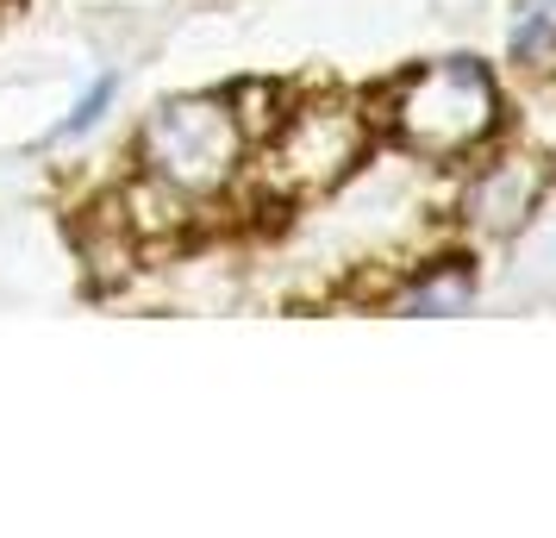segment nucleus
<instances>
[{
  "instance_id": "obj_1",
  "label": "nucleus",
  "mask_w": 556,
  "mask_h": 538,
  "mask_svg": "<svg viewBox=\"0 0 556 538\" xmlns=\"http://www.w3.org/2000/svg\"><path fill=\"white\" fill-rule=\"evenodd\" d=\"M256 138L238 113V95H169L138 126V195L201 213L244 182Z\"/></svg>"
},
{
  "instance_id": "obj_2",
  "label": "nucleus",
  "mask_w": 556,
  "mask_h": 538,
  "mask_svg": "<svg viewBox=\"0 0 556 538\" xmlns=\"http://www.w3.org/2000/svg\"><path fill=\"white\" fill-rule=\"evenodd\" d=\"M501 82L481 57H438L406 70L376 107V132H388L406 157L463 163L501 132Z\"/></svg>"
},
{
  "instance_id": "obj_3",
  "label": "nucleus",
  "mask_w": 556,
  "mask_h": 538,
  "mask_svg": "<svg viewBox=\"0 0 556 538\" xmlns=\"http://www.w3.org/2000/svg\"><path fill=\"white\" fill-rule=\"evenodd\" d=\"M369 145H376V113H363L356 101H301L276 113V126L256 138V157L276 195L306 201L338 188L369 157Z\"/></svg>"
},
{
  "instance_id": "obj_4",
  "label": "nucleus",
  "mask_w": 556,
  "mask_h": 538,
  "mask_svg": "<svg viewBox=\"0 0 556 538\" xmlns=\"http://www.w3.org/2000/svg\"><path fill=\"white\" fill-rule=\"evenodd\" d=\"M544 195V170L531 157H501V163H481L469 195H463V220L481 232H513L526 226V213Z\"/></svg>"
},
{
  "instance_id": "obj_5",
  "label": "nucleus",
  "mask_w": 556,
  "mask_h": 538,
  "mask_svg": "<svg viewBox=\"0 0 556 538\" xmlns=\"http://www.w3.org/2000/svg\"><path fill=\"white\" fill-rule=\"evenodd\" d=\"M476 301V263L469 257H438L426 263L413 283L394 295V313H413V320H451Z\"/></svg>"
},
{
  "instance_id": "obj_6",
  "label": "nucleus",
  "mask_w": 556,
  "mask_h": 538,
  "mask_svg": "<svg viewBox=\"0 0 556 538\" xmlns=\"http://www.w3.org/2000/svg\"><path fill=\"white\" fill-rule=\"evenodd\" d=\"M506 57L519 70H556V0H513Z\"/></svg>"
},
{
  "instance_id": "obj_7",
  "label": "nucleus",
  "mask_w": 556,
  "mask_h": 538,
  "mask_svg": "<svg viewBox=\"0 0 556 538\" xmlns=\"http://www.w3.org/2000/svg\"><path fill=\"white\" fill-rule=\"evenodd\" d=\"M119 88H126V76H119V70H101V76L70 101V113L45 132V145H81V138H94V132L106 126V113L119 107Z\"/></svg>"
}]
</instances>
